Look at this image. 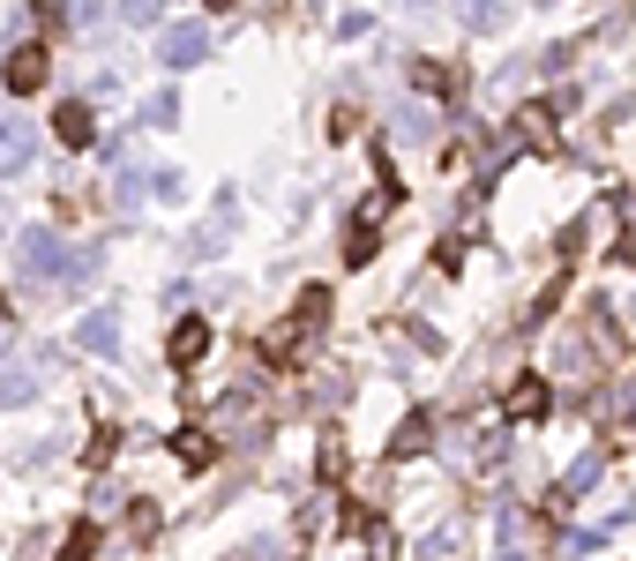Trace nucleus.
Returning <instances> with one entry per match:
<instances>
[{
    "instance_id": "nucleus-14",
    "label": "nucleus",
    "mask_w": 636,
    "mask_h": 561,
    "mask_svg": "<svg viewBox=\"0 0 636 561\" xmlns=\"http://www.w3.org/2000/svg\"><path fill=\"white\" fill-rule=\"evenodd\" d=\"M90 554H98V524H76V531H68V547H60L53 561H90Z\"/></svg>"
},
{
    "instance_id": "nucleus-7",
    "label": "nucleus",
    "mask_w": 636,
    "mask_h": 561,
    "mask_svg": "<svg viewBox=\"0 0 636 561\" xmlns=\"http://www.w3.org/2000/svg\"><path fill=\"white\" fill-rule=\"evenodd\" d=\"M211 352V322H195V314H180L172 322V367H195Z\"/></svg>"
},
{
    "instance_id": "nucleus-10",
    "label": "nucleus",
    "mask_w": 636,
    "mask_h": 561,
    "mask_svg": "<svg viewBox=\"0 0 636 561\" xmlns=\"http://www.w3.org/2000/svg\"><path fill=\"white\" fill-rule=\"evenodd\" d=\"M457 15H465V31H502L509 0H457Z\"/></svg>"
},
{
    "instance_id": "nucleus-6",
    "label": "nucleus",
    "mask_w": 636,
    "mask_h": 561,
    "mask_svg": "<svg viewBox=\"0 0 636 561\" xmlns=\"http://www.w3.org/2000/svg\"><path fill=\"white\" fill-rule=\"evenodd\" d=\"M53 135H60L68 150H90V142H98V113H90L83 98H68V105L53 113Z\"/></svg>"
},
{
    "instance_id": "nucleus-12",
    "label": "nucleus",
    "mask_w": 636,
    "mask_h": 561,
    "mask_svg": "<svg viewBox=\"0 0 636 561\" xmlns=\"http://www.w3.org/2000/svg\"><path fill=\"white\" fill-rule=\"evenodd\" d=\"M412 83H420L427 98H450V90H457V76H450L442 60H412Z\"/></svg>"
},
{
    "instance_id": "nucleus-13",
    "label": "nucleus",
    "mask_w": 636,
    "mask_h": 561,
    "mask_svg": "<svg viewBox=\"0 0 636 561\" xmlns=\"http://www.w3.org/2000/svg\"><path fill=\"white\" fill-rule=\"evenodd\" d=\"M599 472H606V457H599V449H592V457H577V465H569V479H561V494H592Z\"/></svg>"
},
{
    "instance_id": "nucleus-8",
    "label": "nucleus",
    "mask_w": 636,
    "mask_h": 561,
    "mask_svg": "<svg viewBox=\"0 0 636 561\" xmlns=\"http://www.w3.org/2000/svg\"><path fill=\"white\" fill-rule=\"evenodd\" d=\"M76 345H83V352H105V359H113V352H121V322H113V314L98 307V314H83V330H76Z\"/></svg>"
},
{
    "instance_id": "nucleus-22",
    "label": "nucleus",
    "mask_w": 636,
    "mask_h": 561,
    "mask_svg": "<svg viewBox=\"0 0 636 561\" xmlns=\"http://www.w3.org/2000/svg\"><path fill=\"white\" fill-rule=\"evenodd\" d=\"M15 345V307H8V293H0V352Z\"/></svg>"
},
{
    "instance_id": "nucleus-24",
    "label": "nucleus",
    "mask_w": 636,
    "mask_h": 561,
    "mask_svg": "<svg viewBox=\"0 0 636 561\" xmlns=\"http://www.w3.org/2000/svg\"><path fill=\"white\" fill-rule=\"evenodd\" d=\"M502 561H524V554H502Z\"/></svg>"
},
{
    "instance_id": "nucleus-9",
    "label": "nucleus",
    "mask_w": 636,
    "mask_h": 561,
    "mask_svg": "<svg viewBox=\"0 0 636 561\" xmlns=\"http://www.w3.org/2000/svg\"><path fill=\"white\" fill-rule=\"evenodd\" d=\"M172 457H180L188 472H203V465H211V457H217V442H211V434H203V427H180V434H172Z\"/></svg>"
},
{
    "instance_id": "nucleus-19",
    "label": "nucleus",
    "mask_w": 636,
    "mask_h": 561,
    "mask_svg": "<svg viewBox=\"0 0 636 561\" xmlns=\"http://www.w3.org/2000/svg\"><path fill=\"white\" fill-rule=\"evenodd\" d=\"M121 23H135V31L158 23V0H121Z\"/></svg>"
},
{
    "instance_id": "nucleus-11",
    "label": "nucleus",
    "mask_w": 636,
    "mask_h": 561,
    "mask_svg": "<svg viewBox=\"0 0 636 561\" xmlns=\"http://www.w3.org/2000/svg\"><path fill=\"white\" fill-rule=\"evenodd\" d=\"M427 442H434V427H427V412H412L405 427L389 434V457H412V449H427Z\"/></svg>"
},
{
    "instance_id": "nucleus-23",
    "label": "nucleus",
    "mask_w": 636,
    "mask_h": 561,
    "mask_svg": "<svg viewBox=\"0 0 636 561\" xmlns=\"http://www.w3.org/2000/svg\"><path fill=\"white\" fill-rule=\"evenodd\" d=\"M203 8H217V15H225V8H232V0H203Z\"/></svg>"
},
{
    "instance_id": "nucleus-1",
    "label": "nucleus",
    "mask_w": 636,
    "mask_h": 561,
    "mask_svg": "<svg viewBox=\"0 0 636 561\" xmlns=\"http://www.w3.org/2000/svg\"><path fill=\"white\" fill-rule=\"evenodd\" d=\"M15 262H23V277H31V285H53V277L83 285L90 270H98V248H76V255H68V240L38 225V232H23V240H15Z\"/></svg>"
},
{
    "instance_id": "nucleus-20",
    "label": "nucleus",
    "mask_w": 636,
    "mask_h": 561,
    "mask_svg": "<svg viewBox=\"0 0 636 561\" xmlns=\"http://www.w3.org/2000/svg\"><path fill=\"white\" fill-rule=\"evenodd\" d=\"M338 472H344V442H338V434H330V442H322V479L338 486Z\"/></svg>"
},
{
    "instance_id": "nucleus-15",
    "label": "nucleus",
    "mask_w": 636,
    "mask_h": 561,
    "mask_svg": "<svg viewBox=\"0 0 636 561\" xmlns=\"http://www.w3.org/2000/svg\"><path fill=\"white\" fill-rule=\"evenodd\" d=\"M172 121H180V98H172V90H158V98L143 105V128H172Z\"/></svg>"
},
{
    "instance_id": "nucleus-21",
    "label": "nucleus",
    "mask_w": 636,
    "mask_h": 561,
    "mask_svg": "<svg viewBox=\"0 0 636 561\" xmlns=\"http://www.w3.org/2000/svg\"><path fill=\"white\" fill-rule=\"evenodd\" d=\"M135 203H143V187H135V173H127V180H113V210H135Z\"/></svg>"
},
{
    "instance_id": "nucleus-4",
    "label": "nucleus",
    "mask_w": 636,
    "mask_h": 561,
    "mask_svg": "<svg viewBox=\"0 0 636 561\" xmlns=\"http://www.w3.org/2000/svg\"><path fill=\"white\" fill-rule=\"evenodd\" d=\"M45 60H53L45 45H15V53H8V68H0V76H8V90H15V98H31V90H45V76H53Z\"/></svg>"
},
{
    "instance_id": "nucleus-2",
    "label": "nucleus",
    "mask_w": 636,
    "mask_h": 561,
    "mask_svg": "<svg viewBox=\"0 0 636 561\" xmlns=\"http://www.w3.org/2000/svg\"><path fill=\"white\" fill-rule=\"evenodd\" d=\"M158 60H166L172 76L195 68V60H211V31H203V23H172L166 38H158Z\"/></svg>"
},
{
    "instance_id": "nucleus-5",
    "label": "nucleus",
    "mask_w": 636,
    "mask_h": 561,
    "mask_svg": "<svg viewBox=\"0 0 636 561\" xmlns=\"http://www.w3.org/2000/svg\"><path fill=\"white\" fill-rule=\"evenodd\" d=\"M547 404H554V389L540 382V375H516V382L502 389V420H547Z\"/></svg>"
},
{
    "instance_id": "nucleus-3",
    "label": "nucleus",
    "mask_w": 636,
    "mask_h": 561,
    "mask_svg": "<svg viewBox=\"0 0 636 561\" xmlns=\"http://www.w3.org/2000/svg\"><path fill=\"white\" fill-rule=\"evenodd\" d=\"M38 158V128L23 113H0V173H23Z\"/></svg>"
},
{
    "instance_id": "nucleus-17",
    "label": "nucleus",
    "mask_w": 636,
    "mask_h": 561,
    "mask_svg": "<svg viewBox=\"0 0 636 561\" xmlns=\"http://www.w3.org/2000/svg\"><path fill=\"white\" fill-rule=\"evenodd\" d=\"M344 262H352V270H360V262H375V232H367V225H352V232H344Z\"/></svg>"
},
{
    "instance_id": "nucleus-16",
    "label": "nucleus",
    "mask_w": 636,
    "mask_h": 561,
    "mask_svg": "<svg viewBox=\"0 0 636 561\" xmlns=\"http://www.w3.org/2000/svg\"><path fill=\"white\" fill-rule=\"evenodd\" d=\"M31 397H38V375H23V367L0 375V404H31Z\"/></svg>"
},
{
    "instance_id": "nucleus-18",
    "label": "nucleus",
    "mask_w": 636,
    "mask_h": 561,
    "mask_svg": "<svg viewBox=\"0 0 636 561\" xmlns=\"http://www.w3.org/2000/svg\"><path fill=\"white\" fill-rule=\"evenodd\" d=\"M158 502H135V510H127V531H135V539H158Z\"/></svg>"
}]
</instances>
